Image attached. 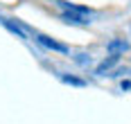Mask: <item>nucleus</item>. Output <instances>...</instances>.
<instances>
[{
	"label": "nucleus",
	"instance_id": "obj_1",
	"mask_svg": "<svg viewBox=\"0 0 131 124\" xmlns=\"http://www.w3.org/2000/svg\"><path fill=\"white\" fill-rule=\"evenodd\" d=\"M61 20L72 23V25H88V23H91V20H88V14H81V11H70V9H66L63 14H61Z\"/></svg>",
	"mask_w": 131,
	"mask_h": 124
},
{
	"label": "nucleus",
	"instance_id": "obj_2",
	"mask_svg": "<svg viewBox=\"0 0 131 124\" xmlns=\"http://www.w3.org/2000/svg\"><path fill=\"white\" fill-rule=\"evenodd\" d=\"M127 50H129V43L124 41V39H113V41H108V45H106V52L108 54H115V56L124 54Z\"/></svg>",
	"mask_w": 131,
	"mask_h": 124
},
{
	"label": "nucleus",
	"instance_id": "obj_3",
	"mask_svg": "<svg viewBox=\"0 0 131 124\" xmlns=\"http://www.w3.org/2000/svg\"><path fill=\"white\" fill-rule=\"evenodd\" d=\"M36 41H39L41 45H45V47H50V50H57V52H68V47H66V45L52 41V39H50V36H45V34H36Z\"/></svg>",
	"mask_w": 131,
	"mask_h": 124
},
{
	"label": "nucleus",
	"instance_id": "obj_4",
	"mask_svg": "<svg viewBox=\"0 0 131 124\" xmlns=\"http://www.w3.org/2000/svg\"><path fill=\"white\" fill-rule=\"evenodd\" d=\"M118 59H120V56L111 54V56H108V59H104V61H102V63L97 66V70H95V72H97V75H104V72H108V70L113 68L115 63H118Z\"/></svg>",
	"mask_w": 131,
	"mask_h": 124
},
{
	"label": "nucleus",
	"instance_id": "obj_5",
	"mask_svg": "<svg viewBox=\"0 0 131 124\" xmlns=\"http://www.w3.org/2000/svg\"><path fill=\"white\" fill-rule=\"evenodd\" d=\"M2 25H5V27L9 29V32H14V34H18V39H25V32H23V29L18 27V25H14L12 20H2Z\"/></svg>",
	"mask_w": 131,
	"mask_h": 124
},
{
	"label": "nucleus",
	"instance_id": "obj_6",
	"mask_svg": "<svg viewBox=\"0 0 131 124\" xmlns=\"http://www.w3.org/2000/svg\"><path fill=\"white\" fill-rule=\"evenodd\" d=\"M61 81H63V83H70V86H84V81H81V79L68 77V75H61Z\"/></svg>",
	"mask_w": 131,
	"mask_h": 124
},
{
	"label": "nucleus",
	"instance_id": "obj_7",
	"mask_svg": "<svg viewBox=\"0 0 131 124\" xmlns=\"http://www.w3.org/2000/svg\"><path fill=\"white\" fill-rule=\"evenodd\" d=\"M122 90H131V81H122Z\"/></svg>",
	"mask_w": 131,
	"mask_h": 124
}]
</instances>
